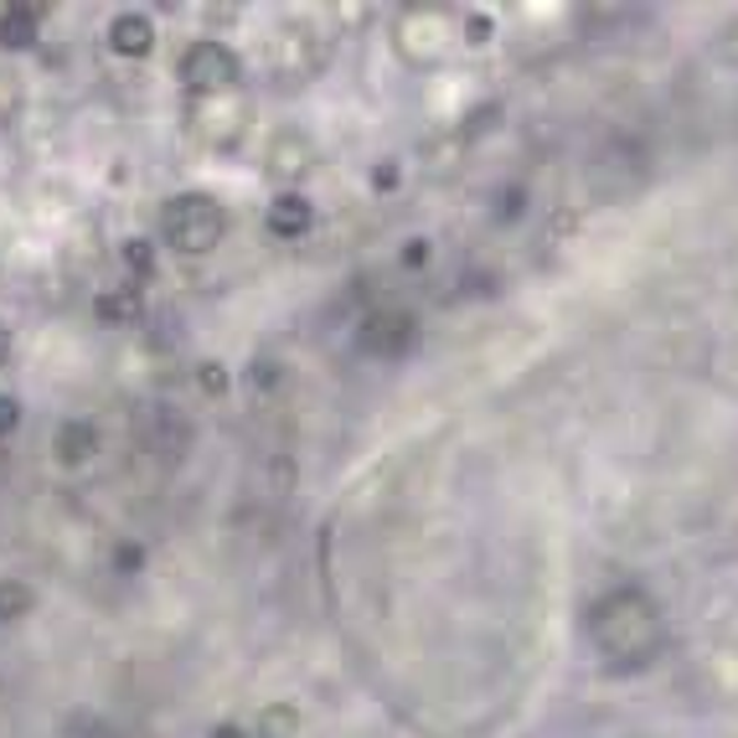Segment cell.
Here are the masks:
<instances>
[{"label": "cell", "mask_w": 738, "mask_h": 738, "mask_svg": "<svg viewBox=\"0 0 738 738\" xmlns=\"http://www.w3.org/2000/svg\"><path fill=\"white\" fill-rule=\"evenodd\" d=\"M594 636L609 656H636L646 661L651 651H661V609L651 594L640 588H615L609 599L594 609Z\"/></svg>", "instance_id": "1"}, {"label": "cell", "mask_w": 738, "mask_h": 738, "mask_svg": "<svg viewBox=\"0 0 738 738\" xmlns=\"http://www.w3.org/2000/svg\"><path fill=\"white\" fill-rule=\"evenodd\" d=\"M161 233L176 253H212L228 238V212H222L218 197L207 191H181V197L166 201L161 212Z\"/></svg>", "instance_id": "2"}, {"label": "cell", "mask_w": 738, "mask_h": 738, "mask_svg": "<svg viewBox=\"0 0 738 738\" xmlns=\"http://www.w3.org/2000/svg\"><path fill=\"white\" fill-rule=\"evenodd\" d=\"M176 78L186 93H238L243 84V57L218 36H197L191 47L176 57Z\"/></svg>", "instance_id": "3"}, {"label": "cell", "mask_w": 738, "mask_h": 738, "mask_svg": "<svg viewBox=\"0 0 738 738\" xmlns=\"http://www.w3.org/2000/svg\"><path fill=\"white\" fill-rule=\"evenodd\" d=\"M186 114H191V134H197L201 145H212V151H238L243 134H249L253 109L243 93H197Z\"/></svg>", "instance_id": "4"}, {"label": "cell", "mask_w": 738, "mask_h": 738, "mask_svg": "<svg viewBox=\"0 0 738 738\" xmlns=\"http://www.w3.org/2000/svg\"><path fill=\"white\" fill-rule=\"evenodd\" d=\"M419 346V316L414 310H398V305H383L362 316L356 326V352L362 356H383V362H398Z\"/></svg>", "instance_id": "5"}, {"label": "cell", "mask_w": 738, "mask_h": 738, "mask_svg": "<svg viewBox=\"0 0 738 738\" xmlns=\"http://www.w3.org/2000/svg\"><path fill=\"white\" fill-rule=\"evenodd\" d=\"M450 42V21L439 5H414L398 16V57L414 67H434Z\"/></svg>", "instance_id": "6"}, {"label": "cell", "mask_w": 738, "mask_h": 738, "mask_svg": "<svg viewBox=\"0 0 738 738\" xmlns=\"http://www.w3.org/2000/svg\"><path fill=\"white\" fill-rule=\"evenodd\" d=\"M103 36H109V52H114V57H130V63H140V57L155 52V21L145 16V11H119Z\"/></svg>", "instance_id": "7"}, {"label": "cell", "mask_w": 738, "mask_h": 738, "mask_svg": "<svg viewBox=\"0 0 738 738\" xmlns=\"http://www.w3.org/2000/svg\"><path fill=\"white\" fill-rule=\"evenodd\" d=\"M268 170H274L279 181H305V176L316 170V145L295 130L274 134V145H268Z\"/></svg>", "instance_id": "8"}, {"label": "cell", "mask_w": 738, "mask_h": 738, "mask_svg": "<svg viewBox=\"0 0 738 738\" xmlns=\"http://www.w3.org/2000/svg\"><path fill=\"white\" fill-rule=\"evenodd\" d=\"M310 228H316V201L300 197V191H279L274 207H268V233L295 243V238H305Z\"/></svg>", "instance_id": "9"}, {"label": "cell", "mask_w": 738, "mask_h": 738, "mask_svg": "<svg viewBox=\"0 0 738 738\" xmlns=\"http://www.w3.org/2000/svg\"><path fill=\"white\" fill-rule=\"evenodd\" d=\"M36 26H42V5H26V0H5L0 5V47L5 52H32Z\"/></svg>", "instance_id": "10"}, {"label": "cell", "mask_w": 738, "mask_h": 738, "mask_svg": "<svg viewBox=\"0 0 738 738\" xmlns=\"http://www.w3.org/2000/svg\"><path fill=\"white\" fill-rule=\"evenodd\" d=\"M52 454H57V465H88L99 454V429L88 419H63L52 434Z\"/></svg>", "instance_id": "11"}, {"label": "cell", "mask_w": 738, "mask_h": 738, "mask_svg": "<svg viewBox=\"0 0 738 738\" xmlns=\"http://www.w3.org/2000/svg\"><path fill=\"white\" fill-rule=\"evenodd\" d=\"M140 316H145L140 285H119V289L93 295V320H99V326H140Z\"/></svg>", "instance_id": "12"}, {"label": "cell", "mask_w": 738, "mask_h": 738, "mask_svg": "<svg viewBox=\"0 0 738 738\" xmlns=\"http://www.w3.org/2000/svg\"><path fill=\"white\" fill-rule=\"evenodd\" d=\"M253 738H300V707L295 703H268L253 718Z\"/></svg>", "instance_id": "13"}, {"label": "cell", "mask_w": 738, "mask_h": 738, "mask_svg": "<svg viewBox=\"0 0 738 738\" xmlns=\"http://www.w3.org/2000/svg\"><path fill=\"white\" fill-rule=\"evenodd\" d=\"M119 264H124V274H130V285H145V279H155V243L151 238H124L119 243Z\"/></svg>", "instance_id": "14"}, {"label": "cell", "mask_w": 738, "mask_h": 738, "mask_svg": "<svg viewBox=\"0 0 738 738\" xmlns=\"http://www.w3.org/2000/svg\"><path fill=\"white\" fill-rule=\"evenodd\" d=\"M32 604H36L32 584H16V579H0V625H16V620H26V615H32Z\"/></svg>", "instance_id": "15"}, {"label": "cell", "mask_w": 738, "mask_h": 738, "mask_svg": "<svg viewBox=\"0 0 738 738\" xmlns=\"http://www.w3.org/2000/svg\"><path fill=\"white\" fill-rule=\"evenodd\" d=\"M197 393H201V398H228V393H233V372L222 367V362H201V367H197Z\"/></svg>", "instance_id": "16"}, {"label": "cell", "mask_w": 738, "mask_h": 738, "mask_svg": "<svg viewBox=\"0 0 738 738\" xmlns=\"http://www.w3.org/2000/svg\"><path fill=\"white\" fill-rule=\"evenodd\" d=\"M21 103H26V88H21L16 73H5L0 67V124H11V119H21Z\"/></svg>", "instance_id": "17"}, {"label": "cell", "mask_w": 738, "mask_h": 738, "mask_svg": "<svg viewBox=\"0 0 738 738\" xmlns=\"http://www.w3.org/2000/svg\"><path fill=\"white\" fill-rule=\"evenodd\" d=\"M109 563H114V573L134 579V573L145 569V548H140V542H114V553H109Z\"/></svg>", "instance_id": "18"}, {"label": "cell", "mask_w": 738, "mask_h": 738, "mask_svg": "<svg viewBox=\"0 0 738 738\" xmlns=\"http://www.w3.org/2000/svg\"><path fill=\"white\" fill-rule=\"evenodd\" d=\"M491 36H496V16H491V11H465V42L470 47H486Z\"/></svg>", "instance_id": "19"}, {"label": "cell", "mask_w": 738, "mask_h": 738, "mask_svg": "<svg viewBox=\"0 0 738 738\" xmlns=\"http://www.w3.org/2000/svg\"><path fill=\"white\" fill-rule=\"evenodd\" d=\"M21 429V398L16 393H0V439H11Z\"/></svg>", "instance_id": "20"}, {"label": "cell", "mask_w": 738, "mask_h": 738, "mask_svg": "<svg viewBox=\"0 0 738 738\" xmlns=\"http://www.w3.org/2000/svg\"><path fill=\"white\" fill-rule=\"evenodd\" d=\"M398 264L403 268H423V264H429V238H408V249L398 253Z\"/></svg>", "instance_id": "21"}, {"label": "cell", "mask_w": 738, "mask_h": 738, "mask_svg": "<svg viewBox=\"0 0 738 738\" xmlns=\"http://www.w3.org/2000/svg\"><path fill=\"white\" fill-rule=\"evenodd\" d=\"M398 181H403L398 161H383V166H372V186H377V191H398Z\"/></svg>", "instance_id": "22"}, {"label": "cell", "mask_w": 738, "mask_h": 738, "mask_svg": "<svg viewBox=\"0 0 738 738\" xmlns=\"http://www.w3.org/2000/svg\"><path fill=\"white\" fill-rule=\"evenodd\" d=\"M253 383L258 387H274V383H285V362H253Z\"/></svg>", "instance_id": "23"}, {"label": "cell", "mask_w": 738, "mask_h": 738, "mask_svg": "<svg viewBox=\"0 0 738 738\" xmlns=\"http://www.w3.org/2000/svg\"><path fill=\"white\" fill-rule=\"evenodd\" d=\"M212 738H253V728H243V723H218Z\"/></svg>", "instance_id": "24"}, {"label": "cell", "mask_w": 738, "mask_h": 738, "mask_svg": "<svg viewBox=\"0 0 738 738\" xmlns=\"http://www.w3.org/2000/svg\"><path fill=\"white\" fill-rule=\"evenodd\" d=\"M5 356H11V326L0 320V367H5Z\"/></svg>", "instance_id": "25"}]
</instances>
